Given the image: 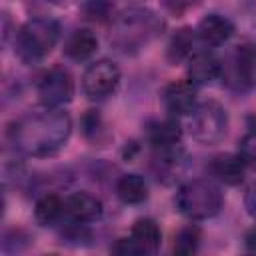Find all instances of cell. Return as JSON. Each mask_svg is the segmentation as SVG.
Segmentation results:
<instances>
[{
    "mask_svg": "<svg viewBox=\"0 0 256 256\" xmlns=\"http://www.w3.org/2000/svg\"><path fill=\"white\" fill-rule=\"evenodd\" d=\"M36 94H38V100L42 106L62 108L74 96V80L66 68L52 66L40 76V80L36 84Z\"/></svg>",
    "mask_w": 256,
    "mask_h": 256,
    "instance_id": "cell-7",
    "label": "cell"
},
{
    "mask_svg": "<svg viewBox=\"0 0 256 256\" xmlns=\"http://www.w3.org/2000/svg\"><path fill=\"white\" fill-rule=\"evenodd\" d=\"M102 202L90 192H74L64 198V220L92 224L102 218Z\"/></svg>",
    "mask_w": 256,
    "mask_h": 256,
    "instance_id": "cell-10",
    "label": "cell"
},
{
    "mask_svg": "<svg viewBox=\"0 0 256 256\" xmlns=\"http://www.w3.org/2000/svg\"><path fill=\"white\" fill-rule=\"evenodd\" d=\"M198 42V36H196V30L184 26L180 30H176L168 42V48H166V58L168 62L172 64H178L182 60H188L192 54H194V46Z\"/></svg>",
    "mask_w": 256,
    "mask_h": 256,
    "instance_id": "cell-19",
    "label": "cell"
},
{
    "mask_svg": "<svg viewBox=\"0 0 256 256\" xmlns=\"http://www.w3.org/2000/svg\"><path fill=\"white\" fill-rule=\"evenodd\" d=\"M72 118L62 108H42L22 114L6 128V140L26 156H52L70 138Z\"/></svg>",
    "mask_w": 256,
    "mask_h": 256,
    "instance_id": "cell-1",
    "label": "cell"
},
{
    "mask_svg": "<svg viewBox=\"0 0 256 256\" xmlns=\"http://www.w3.org/2000/svg\"><path fill=\"white\" fill-rule=\"evenodd\" d=\"M120 84V68L108 60L92 62L82 74V90L90 100H104L116 92Z\"/></svg>",
    "mask_w": 256,
    "mask_h": 256,
    "instance_id": "cell-8",
    "label": "cell"
},
{
    "mask_svg": "<svg viewBox=\"0 0 256 256\" xmlns=\"http://www.w3.org/2000/svg\"><path fill=\"white\" fill-rule=\"evenodd\" d=\"M198 4V0H162V6L170 12V14H174V16H182V14H186L190 8H194Z\"/></svg>",
    "mask_w": 256,
    "mask_h": 256,
    "instance_id": "cell-27",
    "label": "cell"
},
{
    "mask_svg": "<svg viewBox=\"0 0 256 256\" xmlns=\"http://www.w3.org/2000/svg\"><path fill=\"white\" fill-rule=\"evenodd\" d=\"M144 138L154 150H170L178 148L182 138V126L176 116L156 118L144 126Z\"/></svg>",
    "mask_w": 256,
    "mask_h": 256,
    "instance_id": "cell-11",
    "label": "cell"
},
{
    "mask_svg": "<svg viewBox=\"0 0 256 256\" xmlns=\"http://www.w3.org/2000/svg\"><path fill=\"white\" fill-rule=\"evenodd\" d=\"M60 40V24L54 18L40 16L26 20L14 36V52L24 64L42 62Z\"/></svg>",
    "mask_w": 256,
    "mask_h": 256,
    "instance_id": "cell-3",
    "label": "cell"
},
{
    "mask_svg": "<svg viewBox=\"0 0 256 256\" xmlns=\"http://www.w3.org/2000/svg\"><path fill=\"white\" fill-rule=\"evenodd\" d=\"M80 128H82L84 138L94 144H104L110 138V132L106 130V124L98 110H88L80 120Z\"/></svg>",
    "mask_w": 256,
    "mask_h": 256,
    "instance_id": "cell-20",
    "label": "cell"
},
{
    "mask_svg": "<svg viewBox=\"0 0 256 256\" xmlns=\"http://www.w3.org/2000/svg\"><path fill=\"white\" fill-rule=\"evenodd\" d=\"M200 240H202V232L196 224H188L184 228L178 230L176 238H174V252L176 254H194L200 246Z\"/></svg>",
    "mask_w": 256,
    "mask_h": 256,
    "instance_id": "cell-22",
    "label": "cell"
},
{
    "mask_svg": "<svg viewBox=\"0 0 256 256\" xmlns=\"http://www.w3.org/2000/svg\"><path fill=\"white\" fill-rule=\"evenodd\" d=\"M208 172L222 184L238 186L246 174V162L240 154H218L210 160Z\"/></svg>",
    "mask_w": 256,
    "mask_h": 256,
    "instance_id": "cell-14",
    "label": "cell"
},
{
    "mask_svg": "<svg viewBox=\"0 0 256 256\" xmlns=\"http://www.w3.org/2000/svg\"><path fill=\"white\" fill-rule=\"evenodd\" d=\"M238 154L242 156L246 166H254L256 168V128L242 136L240 146H238Z\"/></svg>",
    "mask_w": 256,
    "mask_h": 256,
    "instance_id": "cell-24",
    "label": "cell"
},
{
    "mask_svg": "<svg viewBox=\"0 0 256 256\" xmlns=\"http://www.w3.org/2000/svg\"><path fill=\"white\" fill-rule=\"evenodd\" d=\"M98 50V38L88 28H78L64 40V56L74 62H84L92 58Z\"/></svg>",
    "mask_w": 256,
    "mask_h": 256,
    "instance_id": "cell-15",
    "label": "cell"
},
{
    "mask_svg": "<svg viewBox=\"0 0 256 256\" xmlns=\"http://www.w3.org/2000/svg\"><path fill=\"white\" fill-rule=\"evenodd\" d=\"M222 78L238 90L256 88V44L236 46L228 64H222Z\"/></svg>",
    "mask_w": 256,
    "mask_h": 256,
    "instance_id": "cell-6",
    "label": "cell"
},
{
    "mask_svg": "<svg viewBox=\"0 0 256 256\" xmlns=\"http://www.w3.org/2000/svg\"><path fill=\"white\" fill-rule=\"evenodd\" d=\"M224 206V194L212 180L192 178L186 180L176 192V208L188 220L214 218Z\"/></svg>",
    "mask_w": 256,
    "mask_h": 256,
    "instance_id": "cell-4",
    "label": "cell"
},
{
    "mask_svg": "<svg viewBox=\"0 0 256 256\" xmlns=\"http://www.w3.org/2000/svg\"><path fill=\"white\" fill-rule=\"evenodd\" d=\"M112 252L114 254H122V256H136V254H142L138 244L130 238V236H124V238H118L116 244L112 246Z\"/></svg>",
    "mask_w": 256,
    "mask_h": 256,
    "instance_id": "cell-25",
    "label": "cell"
},
{
    "mask_svg": "<svg viewBox=\"0 0 256 256\" xmlns=\"http://www.w3.org/2000/svg\"><path fill=\"white\" fill-rule=\"evenodd\" d=\"M60 238L66 244L72 246H82L88 240H92V232L88 230V224H80V222H70L66 220V224L60 228Z\"/></svg>",
    "mask_w": 256,
    "mask_h": 256,
    "instance_id": "cell-23",
    "label": "cell"
},
{
    "mask_svg": "<svg viewBox=\"0 0 256 256\" xmlns=\"http://www.w3.org/2000/svg\"><path fill=\"white\" fill-rule=\"evenodd\" d=\"M188 80L194 82L196 86H204V84H212L214 80H218L222 76V62L206 50L194 52L188 58Z\"/></svg>",
    "mask_w": 256,
    "mask_h": 256,
    "instance_id": "cell-13",
    "label": "cell"
},
{
    "mask_svg": "<svg viewBox=\"0 0 256 256\" xmlns=\"http://www.w3.org/2000/svg\"><path fill=\"white\" fill-rule=\"evenodd\" d=\"M198 88L190 80H172L160 90L162 108L170 116H188L196 108Z\"/></svg>",
    "mask_w": 256,
    "mask_h": 256,
    "instance_id": "cell-9",
    "label": "cell"
},
{
    "mask_svg": "<svg viewBox=\"0 0 256 256\" xmlns=\"http://www.w3.org/2000/svg\"><path fill=\"white\" fill-rule=\"evenodd\" d=\"M164 30V20L150 8H126L110 22L108 42L122 54H138Z\"/></svg>",
    "mask_w": 256,
    "mask_h": 256,
    "instance_id": "cell-2",
    "label": "cell"
},
{
    "mask_svg": "<svg viewBox=\"0 0 256 256\" xmlns=\"http://www.w3.org/2000/svg\"><path fill=\"white\" fill-rule=\"evenodd\" d=\"M116 196L124 204H142L148 198V184L140 174H122L116 180Z\"/></svg>",
    "mask_w": 256,
    "mask_h": 256,
    "instance_id": "cell-17",
    "label": "cell"
},
{
    "mask_svg": "<svg viewBox=\"0 0 256 256\" xmlns=\"http://www.w3.org/2000/svg\"><path fill=\"white\" fill-rule=\"evenodd\" d=\"M26 238H28V236H26L22 230H10V232H6V234H4L2 248L6 250L10 244H14L10 252H20V250H22V248H26V244H28V242H20V240H26Z\"/></svg>",
    "mask_w": 256,
    "mask_h": 256,
    "instance_id": "cell-26",
    "label": "cell"
},
{
    "mask_svg": "<svg viewBox=\"0 0 256 256\" xmlns=\"http://www.w3.org/2000/svg\"><path fill=\"white\" fill-rule=\"evenodd\" d=\"M80 14L84 20L94 22V24L112 22L114 2L112 0H82L80 2Z\"/></svg>",
    "mask_w": 256,
    "mask_h": 256,
    "instance_id": "cell-21",
    "label": "cell"
},
{
    "mask_svg": "<svg viewBox=\"0 0 256 256\" xmlns=\"http://www.w3.org/2000/svg\"><path fill=\"white\" fill-rule=\"evenodd\" d=\"M244 248L252 254H256V226L250 228L246 234H244Z\"/></svg>",
    "mask_w": 256,
    "mask_h": 256,
    "instance_id": "cell-28",
    "label": "cell"
},
{
    "mask_svg": "<svg viewBox=\"0 0 256 256\" xmlns=\"http://www.w3.org/2000/svg\"><path fill=\"white\" fill-rule=\"evenodd\" d=\"M188 116V134L198 144L212 146L224 140L228 132V112L220 102H200Z\"/></svg>",
    "mask_w": 256,
    "mask_h": 256,
    "instance_id": "cell-5",
    "label": "cell"
},
{
    "mask_svg": "<svg viewBox=\"0 0 256 256\" xmlns=\"http://www.w3.org/2000/svg\"><path fill=\"white\" fill-rule=\"evenodd\" d=\"M130 238L138 244L142 254H154L162 244V230L154 218H138L132 224Z\"/></svg>",
    "mask_w": 256,
    "mask_h": 256,
    "instance_id": "cell-16",
    "label": "cell"
},
{
    "mask_svg": "<svg viewBox=\"0 0 256 256\" xmlns=\"http://www.w3.org/2000/svg\"><path fill=\"white\" fill-rule=\"evenodd\" d=\"M194 30H196V36H198V40H200L202 44L214 48V46L226 44V42L232 38V34H234V24H232L230 18L212 12V14H206V16L198 22V26H196Z\"/></svg>",
    "mask_w": 256,
    "mask_h": 256,
    "instance_id": "cell-12",
    "label": "cell"
},
{
    "mask_svg": "<svg viewBox=\"0 0 256 256\" xmlns=\"http://www.w3.org/2000/svg\"><path fill=\"white\" fill-rule=\"evenodd\" d=\"M34 220L40 226H56L64 220V198L58 194H42L34 204Z\"/></svg>",
    "mask_w": 256,
    "mask_h": 256,
    "instance_id": "cell-18",
    "label": "cell"
}]
</instances>
